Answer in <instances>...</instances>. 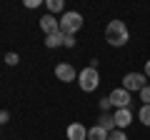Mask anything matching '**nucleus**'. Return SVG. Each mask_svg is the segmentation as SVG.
<instances>
[{
	"mask_svg": "<svg viewBox=\"0 0 150 140\" xmlns=\"http://www.w3.org/2000/svg\"><path fill=\"white\" fill-rule=\"evenodd\" d=\"M83 28V15L80 13H75V10H68L63 13V18H60V33L63 35H73L75 38V33Z\"/></svg>",
	"mask_w": 150,
	"mask_h": 140,
	"instance_id": "3",
	"label": "nucleus"
},
{
	"mask_svg": "<svg viewBox=\"0 0 150 140\" xmlns=\"http://www.w3.org/2000/svg\"><path fill=\"white\" fill-rule=\"evenodd\" d=\"M68 140H88V128L83 123H70L68 125Z\"/></svg>",
	"mask_w": 150,
	"mask_h": 140,
	"instance_id": "9",
	"label": "nucleus"
},
{
	"mask_svg": "<svg viewBox=\"0 0 150 140\" xmlns=\"http://www.w3.org/2000/svg\"><path fill=\"white\" fill-rule=\"evenodd\" d=\"M145 85H148L145 73H128V75L123 78V88H125L128 93H140Z\"/></svg>",
	"mask_w": 150,
	"mask_h": 140,
	"instance_id": "4",
	"label": "nucleus"
},
{
	"mask_svg": "<svg viewBox=\"0 0 150 140\" xmlns=\"http://www.w3.org/2000/svg\"><path fill=\"white\" fill-rule=\"evenodd\" d=\"M8 120H10V115H8V110H0V125H5Z\"/></svg>",
	"mask_w": 150,
	"mask_h": 140,
	"instance_id": "19",
	"label": "nucleus"
},
{
	"mask_svg": "<svg viewBox=\"0 0 150 140\" xmlns=\"http://www.w3.org/2000/svg\"><path fill=\"white\" fill-rule=\"evenodd\" d=\"M45 8H48V13L53 15V13H60L65 5H63V0H45Z\"/></svg>",
	"mask_w": 150,
	"mask_h": 140,
	"instance_id": "14",
	"label": "nucleus"
},
{
	"mask_svg": "<svg viewBox=\"0 0 150 140\" xmlns=\"http://www.w3.org/2000/svg\"><path fill=\"white\" fill-rule=\"evenodd\" d=\"M98 125H100L103 130H108V133L118 130V128H115V118H112V115H108V113H103L100 118H98Z\"/></svg>",
	"mask_w": 150,
	"mask_h": 140,
	"instance_id": "11",
	"label": "nucleus"
},
{
	"mask_svg": "<svg viewBox=\"0 0 150 140\" xmlns=\"http://www.w3.org/2000/svg\"><path fill=\"white\" fill-rule=\"evenodd\" d=\"M108 140H128V135H125V130H112L108 135Z\"/></svg>",
	"mask_w": 150,
	"mask_h": 140,
	"instance_id": "15",
	"label": "nucleus"
},
{
	"mask_svg": "<svg viewBox=\"0 0 150 140\" xmlns=\"http://www.w3.org/2000/svg\"><path fill=\"white\" fill-rule=\"evenodd\" d=\"M140 100H143V105H150V85H145L140 90Z\"/></svg>",
	"mask_w": 150,
	"mask_h": 140,
	"instance_id": "16",
	"label": "nucleus"
},
{
	"mask_svg": "<svg viewBox=\"0 0 150 140\" xmlns=\"http://www.w3.org/2000/svg\"><path fill=\"white\" fill-rule=\"evenodd\" d=\"M138 120L145 125V128H150V105H143V108H140V113H138Z\"/></svg>",
	"mask_w": 150,
	"mask_h": 140,
	"instance_id": "13",
	"label": "nucleus"
},
{
	"mask_svg": "<svg viewBox=\"0 0 150 140\" xmlns=\"http://www.w3.org/2000/svg\"><path fill=\"white\" fill-rule=\"evenodd\" d=\"M18 60H20V58H18V53H8L5 55V63L8 65H18Z\"/></svg>",
	"mask_w": 150,
	"mask_h": 140,
	"instance_id": "17",
	"label": "nucleus"
},
{
	"mask_svg": "<svg viewBox=\"0 0 150 140\" xmlns=\"http://www.w3.org/2000/svg\"><path fill=\"white\" fill-rule=\"evenodd\" d=\"M40 30L45 33V38H48V35H55V33H60V18L45 13V15L40 18Z\"/></svg>",
	"mask_w": 150,
	"mask_h": 140,
	"instance_id": "6",
	"label": "nucleus"
},
{
	"mask_svg": "<svg viewBox=\"0 0 150 140\" xmlns=\"http://www.w3.org/2000/svg\"><path fill=\"white\" fill-rule=\"evenodd\" d=\"M110 108H112V105H110V98H103V100H100V110H103V113H108Z\"/></svg>",
	"mask_w": 150,
	"mask_h": 140,
	"instance_id": "18",
	"label": "nucleus"
},
{
	"mask_svg": "<svg viewBox=\"0 0 150 140\" xmlns=\"http://www.w3.org/2000/svg\"><path fill=\"white\" fill-rule=\"evenodd\" d=\"M65 48H75V38L73 35H65Z\"/></svg>",
	"mask_w": 150,
	"mask_h": 140,
	"instance_id": "20",
	"label": "nucleus"
},
{
	"mask_svg": "<svg viewBox=\"0 0 150 140\" xmlns=\"http://www.w3.org/2000/svg\"><path fill=\"white\" fill-rule=\"evenodd\" d=\"M55 78L63 83H73V80H78V70L70 63H60V65H55Z\"/></svg>",
	"mask_w": 150,
	"mask_h": 140,
	"instance_id": "7",
	"label": "nucleus"
},
{
	"mask_svg": "<svg viewBox=\"0 0 150 140\" xmlns=\"http://www.w3.org/2000/svg\"><path fill=\"white\" fill-rule=\"evenodd\" d=\"M78 85H80L83 93H93L98 90V85H100V73H98V68H83L80 73H78Z\"/></svg>",
	"mask_w": 150,
	"mask_h": 140,
	"instance_id": "2",
	"label": "nucleus"
},
{
	"mask_svg": "<svg viewBox=\"0 0 150 140\" xmlns=\"http://www.w3.org/2000/svg\"><path fill=\"white\" fill-rule=\"evenodd\" d=\"M105 40H108V45H112V48L128 45L130 33H128V28H125V23L123 20H110L105 25Z\"/></svg>",
	"mask_w": 150,
	"mask_h": 140,
	"instance_id": "1",
	"label": "nucleus"
},
{
	"mask_svg": "<svg viewBox=\"0 0 150 140\" xmlns=\"http://www.w3.org/2000/svg\"><path fill=\"white\" fill-rule=\"evenodd\" d=\"M65 45V35L63 33H55V35H48V38H45V48H63Z\"/></svg>",
	"mask_w": 150,
	"mask_h": 140,
	"instance_id": "10",
	"label": "nucleus"
},
{
	"mask_svg": "<svg viewBox=\"0 0 150 140\" xmlns=\"http://www.w3.org/2000/svg\"><path fill=\"white\" fill-rule=\"evenodd\" d=\"M25 8H40V0H25Z\"/></svg>",
	"mask_w": 150,
	"mask_h": 140,
	"instance_id": "21",
	"label": "nucleus"
},
{
	"mask_svg": "<svg viewBox=\"0 0 150 140\" xmlns=\"http://www.w3.org/2000/svg\"><path fill=\"white\" fill-rule=\"evenodd\" d=\"M115 128L118 130H125L130 123H133V113H130V108H120V110H115Z\"/></svg>",
	"mask_w": 150,
	"mask_h": 140,
	"instance_id": "8",
	"label": "nucleus"
},
{
	"mask_svg": "<svg viewBox=\"0 0 150 140\" xmlns=\"http://www.w3.org/2000/svg\"><path fill=\"white\" fill-rule=\"evenodd\" d=\"M108 98H110V105H112L115 110L128 108V105H130V93L125 90V88H115V90H112Z\"/></svg>",
	"mask_w": 150,
	"mask_h": 140,
	"instance_id": "5",
	"label": "nucleus"
},
{
	"mask_svg": "<svg viewBox=\"0 0 150 140\" xmlns=\"http://www.w3.org/2000/svg\"><path fill=\"white\" fill-rule=\"evenodd\" d=\"M108 130H103L100 125H93V128H88V140H108Z\"/></svg>",
	"mask_w": 150,
	"mask_h": 140,
	"instance_id": "12",
	"label": "nucleus"
},
{
	"mask_svg": "<svg viewBox=\"0 0 150 140\" xmlns=\"http://www.w3.org/2000/svg\"><path fill=\"white\" fill-rule=\"evenodd\" d=\"M145 78H150V60L145 63Z\"/></svg>",
	"mask_w": 150,
	"mask_h": 140,
	"instance_id": "22",
	"label": "nucleus"
}]
</instances>
